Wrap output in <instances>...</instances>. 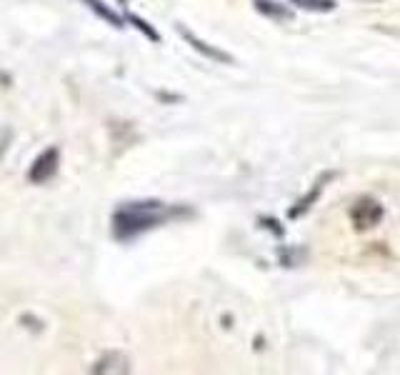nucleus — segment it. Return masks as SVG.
<instances>
[{
    "instance_id": "1",
    "label": "nucleus",
    "mask_w": 400,
    "mask_h": 375,
    "mask_svg": "<svg viewBox=\"0 0 400 375\" xmlns=\"http://www.w3.org/2000/svg\"><path fill=\"white\" fill-rule=\"evenodd\" d=\"M183 213L180 208H168L160 200H133V203H123L118 211L113 213V235L120 243L135 240L143 233L153 231L158 225H163L165 220H171L173 215Z\"/></svg>"
},
{
    "instance_id": "2",
    "label": "nucleus",
    "mask_w": 400,
    "mask_h": 375,
    "mask_svg": "<svg viewBox=\"0 0 400 375\" xmlns=\"http://www.w3.org/2000/svg\"><path fill=\"white\" fill-rule=\"evenodd\" d=\"M383 215H385L383 205L378 203V200H373V198H361V200L350 208V220H353L355 231H361V233L370 231L375 225H381Z\"/></svg>"
},
{
    "instance_id": "3",
    "label": "nucleus",
    "mask_w": 400,
    "mask_h": 375,
    "mask_svg": "<svg viewBox=\"0 0 400 375\" xmlns=\"http://www.w3.org/2000/svg\"><path fill=\"white\" fill-rule=\"evenodd\" d=\"M58 165H60V151L58 148H48L33 160L30 171H28V180L30 183H46L50 180L55 173H58Z\"/></svg>"
},
{
    "instance_id": "4",
    "label": "nucleus",
    "mask_w": 400,
    "mask_h": 375,
    "mask_svg": "<svg viewBox=\"0 0 400 375\" xmlns=\"http://www.w3.org/2000/svg\"><path fill=\"white\" fill-rule=\"evenodd\" d=\"M178 33L183 35V40L188 43V46L193 48V50H198L200 55H205L208 60H216V63H233V55H228L225 50H220V48H216V46H210V43H205V40H200L196 33H191L188 28H183V26H178Z\"/></svg>"
},
{
    "instance_id": "5",
    "label": "nucleus",
    "mask_w": 400,
    "mask_h": 375,
    "mask_svg": "<svg viewBox=\"0 0 400 375\" xmlns=\"http://www.w3.org/2000/svg\"><path fill=\"white\" fill-rule=\"evenodd\" d=\"M325 180H330V173H325V175H323V178L318 180V183H315V188H310V191L305 193V195H303L301 200H298L296 208H290L288 215H290V218H301L303 213H308V211H310V205H313L315 200L321 198L323 188H325Z\"/></svg>"
},
{
    "instance_id": "6",
    "label": "nucleus",
    "mask_w": 400,
    "mask_h": 375,
    "mask_svg": "<svg viewBox=\"0 0 400 375\" xmlns=\"http://www.w3.org/2000/svg\"><path fill=\"white\" fill-rule=\"evenodd\" d=\"M83 3H86V6L91 8L93 13L98 15L100 20H105L108 26H113V28H123L125 26V18H120L115 10H111V8L105 6L103 0H83Z\"/></svg>"
},
{
    "instance_id": "7",
    "label": "nucleus",
    "mask_w": 400,
    "mask_h": 375,
    "mask_svg": "<svg viewBox=\"0 0 400 375\" xmlns=\"http://www.w3.org/2000/svg\"><path fill=\"white\" fill-rule=\"evenodd\" d=\"M256 10L263 15H268V18H273V20H290L293 18V10L280 6V3H276V0H256Z\"/></svg>"
},
{
    "instance_id": "8",
    "label": "nucleus",
    "mask_w": 400,
    "mask_h": 375,
    "mask_svg": "<svg viewBox=\"0 0 400 375\" xmlns=\"http://www.w3.org/2000/svg\"><path fill=\"white\" fill-rule=\"evenodd\" d=\"M128 370V360L120 353H108L103 360L93 368V373H125Z\"/></svg>"
},
{
    "instance_id": "9",
    "label": "nucleus",
    "mask_w": 400,
    "mask_h": 375,
    "mask_svg": "<svg viewBox=\"0 0 400 375\" xmlns=\"http://www.w3.org/2000/svg\"><path fill=\"white\" fill-rule=\"evenodd\" d=\"M290 3L303 10H313V13H330L335 8V0H290Z\"/></svg>"
},
{
    "instance_id": "10",
    "label": "nucleus",
    "mask_w": 400,
    "mask_h": 375,
    "mask_svg": "<svg viewBox=\"0 0 400 375\" xmlns=\"http://www.w3.org/2000/svg\"><path fill=\"white\" fill-rule=\"evenodd\" d=\"M125 18H128V23H133V26L138 28L140 33H143L145 38L151 40V43H160V33H158V30L151 26V23H148V20L138 18V15H133V13H128V15H125Z\"/></svg>"
}]
</instances>
